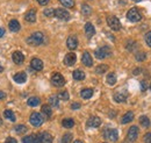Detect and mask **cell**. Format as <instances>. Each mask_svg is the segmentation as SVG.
Masks as SVG:
<instances>
[{"instance_id":"obj_34","label":"cell","mask_w":151,"mask_h":143,"mask_svg":"<svg viewBox=\"0 0 151 143\" xmlns=\"http://www.w3.org/2000/svg\"><path fill=\"white\" fill-rule=\"evenodd\" d=\"M107 70H108V66H107L106 64H101V65H98V66H96L95 72H96L98 74H102V73H105Z\"/></svg>"},{"instance_id":"obj_3","label":"cell","mask_w":151,"mask_h":143,"mask_svg":"<svg viewBox=\"0 0 151 143\" xmlns=\"http://www.w3.org/2000/svg\"><path fill=\"white\" fill-rule=\"evenodd\" d=\"M107 23H108V26L113 30H115V32H117V30L121 29V22H120V20L116 18V17H114V15H111V17L107 18Z\"/></svg>"},{"instance_id":"obj_51","label":"cell","mask_w":151,"mask_h":143,"mask_svg":"<svg viewBox=\"0 0 151 143\" xmlns=\"http://www.w3.org/2000/svg\"><path fill=\"white\" fill-rule=\"evenodd\" d=\"M73 143H84L83 141H79V140H77V141H75Z\"/></svg>"},{"instance_id":"obj_31","label":"cell","mask_w":151,"mask_h":143,"mask_svg":"<svg viewBox=\"0 0 151 143\" xmlns=\"http://www.w3.org/2000/svg\"><path fill=\"white\" fill-rule=\"evenodd\" d=\"M62 125H63V127H65V128H72L75 126V121L72 119H64L62 121Z\"/></svg>"},{"instance_id":"obj_30","label":"cell","mask_w":151,"mask_h":143,"mask_svg":"<svg viewBox=\"0 0 151 143\" xmlns=\"http://www.w3.org/2000/svg\"><path fill=\"white\" fill-rule=\"evenodd\" d=\"M49 104H50L51 107H58V105H59V99H58V97H57V95H51V97L49 98Z\"/></svg>"},{"instance_id":"obj_21","label":"cell","mask_w":151,"mask_h":143,"mask_svg":"<svg viewBox=\"0 0 151 143\" xmlns=\"http://www.w3.org/2000/svg\"><path fill=\"white\" fill-rule=\"evenodd\" d=\"M8 28H9V30H11V32H13V33L19 32L20 30L19 21H17V20H12V21L8 23Z\"/></svg>"},{"instance_id":"obj_20","label":"cell","mask_w":151,"mask_h":143,"mask_svg":"<svg viewBox=\"0 0 151 143\" xmlns=\"http://www.w3.org/2000/svg\"><path fill=\"white\" fill-rule=\"evenodd\" d=\"M85 33H86V36H87L88 38L92 37V36L95 34V28L91 22H87V23L85 25Z\"/></svg>"},{"instance_id":"obj_39","label":"cell","mask_w":151,"mask_h":143,"mask_svg":"<svg viewBox=\"0 0 151 143\" xmlns=\"http://www.w3.org/2000/svg\"><path fill=\"white\" fill-rule=\"evenodd\" d=\"M145 57H147V55H145V53H143V51H138V53L136 54V59H137L138 62H143V61L145 59Z\"/></svg>"},{"instance_id":"obj_26","label":"cell","mask_w":151,"mask_h":143,"mask_svg":"<svg viewBox=\"0 0 151 143\" xmlns=\"http://www.w3.org/2000/svg\"><path fill=\"white\" fill-rule=\"evenodd\" d=\"M81 13H83L85 17L91 15V14H92V8H91V6L87 5V4H83V5H81Z\"/></svg>"},{"instance_id":"obj_9","label":"cell","mask_w":151,"mask_h":143,"mask_svg":"<svg viewBox=\"0 0 151 143\" xmlns=\"http://www.w3.org/2000/svg\"><path fill=\"white\" fill-rule=\"evenodd\" d=\"M138 133H139V130H138V127H137V126H132V127L129 128V130H128V135H127V139H128L130 142H134V141H136V139H137V136H138Z\"/></svg>"},{"instance_id":"obj_33","label":"cell","mask_w":151,"mask_h":143,"mask_svg":"<svg viewBox=\"0 0 151 143\" xmlns=\"http://www.w3.org/2000/svg\"><path fill=\"white\" fill-rule=\"evenodd\" d=\"M139 124H141V126H143V127H149V126H150V120H149L148 116L142 115V116L139 118Z\"/></svg>"},{"instance_id":"obj_18","label":"cell","mask_w":151,"mask_h":143,"mask_svg":"<svg viewBox=\"0 0 151 143\" xmlns=\"http://www.w3.org/2000/svg\"><path fill=\"white\" fill-rule=\"evenodd\" d=\"M13 79H14V82L18 83V84H23V83H26V80H27V74H26L24 72H19V73L14 74Z\"/></svg>"},{"instance_id":"obj_2","label":"cell","mask_w":151,"mask_h":143,"mask_svg":"<svg viewBox=\"0 0 151 143\" xmlns=\"http://www.w3.org/2000/svg\"><path fill=\"white\" fill-rule=\"evenodd\" d=\"M127 18H128L129 21H132V22H138V21L142 20V14L139 13V11L137 8H132V9L128 11Z\"/></svg>"},{"instance_id":"obj_10","label":"cell","mask_w":151,"mask_h":143,"mask_svg":"<svg viewBox=\"0 0 151 143\" xmlns=\"http://www.w3.org/2000/svg\"><path fill=\"white\" fill-rule=\"evenodd\" d=\"M77 61V56L75 53H69L66 54V56L64 57V63L68 65V66H72Z\"/></svg>"},{"instance_id":"obj_23","label":"cell","mask_w":151,"mask_h":143,"mask_svg":"<svg viewBox=\"0 0 151 143\" xmlns=\"http://www.w3.org/2000/svg\"><path fill=\"white\" fill-rule=\"evenodd\" d=\"M80 95H81L83 99H90V98H92V95H93V90L92 89H83L81 90V92H80Z\"/></svg>"},{"instance_id":"obj_40","label":"cell","mask_w":151,"mask_h":143,"mask_svg":"<svg viewBox=\"0 0 151 143\" xmlns=\"http://www.w3.org/2000/svg\"><path fill=\"white\" fill-rule=\"evenodd\" d=\"M44 15L48 17V18L54 17V15H55V9H52V8H47V9L44 11Z\"/></svg>"},{"instance_id":"obj_7","label":"cell","mask_w":151,"mask_h":143,"mask_svg":"<svg viewBox=\"0 0 151 143\" xmlns=\"http://www.w3.org/2000/svg\"><path fill=\"white\" fill-rule=\"evenodd\" d=\"M51 83L57 87H60V86H63L65 84V79L60 73H54L51 76Z\"/></svg>"},{"instance_id":"obj_17","label":"cell","mask_w":151,"mask_h":143,"mask_svg":"<svg viewBox=\"0 0 151 143\" xmlns=\"http://www.w3.org/2000/svg\"><path fill=\"white\" fill-rule=\"evenodd\" d=\"M24 20L27 22H30V23H34L36 21V11L35 9H30L24 15Z\"/></svg>"},{"instance_id":"obj_13","label":"cell","mask_w":151,"mask_h":143,"mask_svg":"<svg viewBox=\"0 0 151 143\" xmlns=\"http://www.w3.org/2000/svg\"><path fill=\"white\" fill-rule=\"evenodd\" d=\"M66 46L70 50H75L76 48L78 47V40L76 36H69L66 40Z\"/></svg>"},{"instance_id":"obj_29","label":"cell","mask_w":151,"mask_h":143,"mask_svg":"<svg viewBox=\"0 0 151 143\" xmlns=\"http://www.w3.org/2000/svg\"><path fill=\"white\" fill-rule=\"evenodd\" d=\"M4 116H5L7 120H9V121H15V115H14V113H13L11 109L4 110Z\"/></svg>"},{"instance_id":"obj_44","label":"cell","mask_w":151,"mask_h":143,"mask_svg":"<svg viewBox=\"0 0 151 143\" xmlns=\"http://www.w3.org/2000/svg\"><path fill=\"white\" fill-rule=\"evenodd\" d=\"M71 108H72V109H78V108H80V104H79V103H73V104L71 105Z\"/></svg>"},{"instance_id":"obj_11","label":"cell","mask_w":151,"mask_h":143,"mask_svg":"<svg viewBox=\"0 0 151 143\" xmlns=\"http://www.w3.org/2000/svg\"><path fill=\"white\" fill-rule=\"evenodd\" d=\"M12 59H13V62H14L15 64L21 65V64L24 62V56H23V54H22L21 51H14L13 55H12Z\"/></svg>"},{"instance_id":"obj_45","label":"cell","mask_w":151,"mask_h":143,"mask_svg":"<svg viewBox=\"0 0 151 143\" xmlns=\"http://www.w3.org/2000/svg\"><path fill=\"white\" fill-rule=\"evenodd\" d=\"M37 2L40 5H47L49 2V0H37Z\"/></svg>"},{"instance_id":"obj_38","label":"cell","mask_w":151,"mask_h":143,"mask_svg":"<svg viewBox=\"0 0 151 143\" xmlns=\"http://www.w3.org/2000/svg\"><path fill=\"white\" fill-rule=\"evenodd\" d=\"M57 97H58V99H62V100H65V101H66V100H69V98H70V97H69V93H68L66 91L59 92Z\"/></svg>"},{"instance_id":"obj_48","label":"cell","mask_w":151,"mask_h":143,"mask_svg":"<svg viewBox=\"0 0 151 143\" xmlns=\"http://www.w3.org/2000/svg\"><path fill=\"white\" fill-rule=\"evenodd\" d=\"M5 97H6V94H5V93H4L2 91H0V100H2V99H4Z\"/></svg>"},{"instance_id":"obj_36","label":"cell","mask_w":151,"mask_h":143,"mask_svg":"<svg viewBox=\"0 0 151 143\" xmlns=\"http://www.w3.org/2000/svg\"><path fill=\"white\" fill-rule=\"evenodd\" d=\"M59 2L64 7H68V8H72L75 6V1L73 0H59Z\"/></svg>"},{"instance_id":"obj_53","label":"cell","mask_w":151,"mask_h":143,"mask_svg":"<svg viewBox=\"0 0 151 143\" xmlns=\"http://www.w3.org/2000/svg\"><path fill=\"white\" fill-rule=\"evenodd\" d=\"M1 124H2V121H1V119H0V126H1Z\"/></svg>"},{"instance_id":"obj_43","label":"cell","mask_w":151,"mask_h":143,"mask_svg":"<svg viewBox=\"0 0 151 143\" xmlns=\"http://www.w3.org/2000/svg\"><path fill=\"white\" fill-rule=\"evenodd\" d=\"M5 143H18V142H17L15 139H13V137H8V139L5 141Z\"/></svg>"},{"instance_id":"obj_14","label":"cell","mask_w":151,"mask_h":143,"mask_svg":"<svg viewBox=\"0 0 151 143\" xmlns=\"http://www.w3.org/2000/svg\"><path fill=\"white\" fill-rule=\"evenodd\" d=\"M22 143H41L40 135H28L22 139Z\"/></svg>"},{"instance_id":"obj_5","label":"cell","mask_w":151,"mask_h":143,"mask_svg":"<svg viewBox=\"0 0 151 143\" xmlns=\"http://www.w3.org/2000/svg\"><path fill=\"white\" fill-rule=\"evenodd\" d=\"M111 54H112V51H111V49L108 47H101L95 51V57L98 59H104V58L111 56Z\"/></svg>"},{"instance_id":"obj_6","label":"cell","mask_w":151,"mask_h":143,"mask_svg":"<svg viewBox=\"0 0 151 143\" xmlns=\"http://www.w3.org/2000/svg\"><path fill=\"white\" fill-rule=\"evenodd\" d=\"M29 121H30V124L34 126V127H40V126L43 124V118H42V115L40 113L34 112V113H32Z\"/></svg>"},{"instance_id":"obj_25","label":"cell","mask_w":151,"mask_h":143,"mask_svg":"<svg viewBox=\"0 0 151 143\" xmlns=\"http://www.w3.org/2000/svg\"><path fill=\"white\" fill-rule=\"evenodd\" d=\"M42 114L45 116V118H50L51 114H52V110H51V106L50 105H43L42 106Z\"/></svg>"},{"instance_id":"obj_19","label":"cell","mask_w":151,"mask_h":143,"mask_svg":"<svg viewBox=\"0 0 151 143\" xmlns=\"http://www.w3.org/2000/svg\"><path fill=\"white\" fill-rule=\"evenodd\" d=\"M40 135V140H41V143H52V136L48 133V131H43Z\"/></svg>"},{"instance_id":"obj_22","label":"cell","mask_w":151,"mask_h":143,"mask_svg":"<svg viewBox=\"0 0 151 143\" xmlns=\"http://www.w3.org/2000/svg\"><path fill=\"white\" fill-rule=\"evenodd\" d=\"M114 100L116 103H124L127 100V93H121V92H117L114 94Z\"/></svg>"},{"instance_id":"obj_32","label":"cell","mask_w":151,"mask_h":143,"mask_svg":"<svg viewBox=\"0 0 151 143\" xmlns=\"http://www.w3.org/2000/svg\"><path fill=\"white\" fill-rule=\"evenodd\" d=\"M116 83V74L114 72H111L108 76H107V84L109 85H114Z\"/></svg>"},{"instance_id":"obj_28","label":"cell","mask_w":151,"mask_h":143,"mask_svg":"<svg viewBox=\"0 0 151 143\" xmlns=\"http://www.w3.org/2000/svg\"><path fill=\"white\" fill-rule=\"evenodd\" d=\"M73 79H76V80H84L85 79V73L81 70H75L73 71Z\"/></svg>"},{"instance_id":"obj_4","label":"cell","mask_w":151,"mask_h":143,"mask_svg":"<svg viewBox=\"0 0 151 143\" xmlns=\"http://www.w3.org/2000/svg\"><path fill=\"white\" fill-rule=\"evenodd\" d=\"M104 137L107 139V140L111 141V142L117 141V139H119L117 130H116V129H106V130L104 131Z\"/></svg>"},{"instance_id":"obj_49","label":"cell","mask_w":151,"mask_h":143,"mask_svg":"<svg viewBox=\"0 0 151 143\" xmlns=\"http://www.w3.org/2000/svg\"><path fill=\"white\" fill-rule=\"evenodd\" d=\"M137 73H141V69H135V71H134V74H137Z\"/></svg>"},{"instance_id":"obj_37","label":"cell","mask_w":151,"mask_h":143,"mask_svg":"<svg viewBox=\"0 0 151 143\" xmlns=\"http://www.w3.org/2000/svg\"><path fill=\"white\" fill-rule=\"evenodd\" d=\"M28 129H27V127L24 125H18L15 127V131L18 133V134H23V133H26Z\"/></svg>"},{"instance_id":"obj_35","label":"cell","mask_w":151,"mask_h":143,"mask_svg":"<svg viewBox=\"0 0 151 143\" xmlns=\"http://www.w3.org/2000/svg\"><path fill=\"white\" fill-rule=\"evenodd\" d=\"M72 139H73L72 134H71V133H66V134H64V136L62 137V143H71L72 142Z\"/></svg>"},{"instance_id":"obj_8","label":"cell","mask_w":151,"mask_h":143,"mask_svg":"<svg viewBox=\"0 0 151 143\" xmlns=\"http://www.w3.org/2000/svg\"><path fill=\"white\" fill-rule=\"evenodd\" d=\"M55 17L59 20L68 21V20H70V13L68 11H65L64 8H57L55 9Z\"/></svg>"},{"instance_id":"obj_47","label":"cell","mask_w":151,"mask_h":143,"mask_svg":"<svg viewBox=\"0 0 151 143\" xmlns=\"http://www.w3.org/2000/svg\"><path fill=\"white\" fill-rule=\"evenodd\" d=\"M4 35H5V29L0 27V37H2Z\"/></svg>"},{"instance_id":"obj_12","label":"cell","mask_w":151,"mask_h":143,"mask_svg":"<svg viewBox=\"0 0 151 143\" xmlns=\"http://www.w3.org/2000/svg\"><path fill=\"white\" fill-rule=\"evenodd\" d=\"M100 125H101V119L95 116V115L91 116L87 120V126L91 127V128H98V127H100Z\"/></svg>"},{"instance_id":"obj_52","label":"cell","mask_w":151,"mask_h":143,"mask_svg":"<svg viewBox=\"0 0 151 143\" xmlns=\"http://www.w3.org/2000/svg\"><path fill=\"white\" fill-rule=\"evenodd\" d=\"M132 1H135V2H138V1H141V0H132Z\"/></svg>"},{"instance_id":"obj_41","label":"cell","mask_w":151,"mask_h":143,"mask_svg":"<svg viewBox=\"0 0 151 143\" xmlns=\"http://www.w3.org/2000/svg\"><path fill=\"white\" fill-rule=\"evenodd\" d=\"M145 42H147V44L149 47H151V32L145 34Z\"/></svg>"},{"instance_id":"obj_42","label":"cell","mask_w":151,"mask_h":143,"mask_svg":"<svg viewBox=\"0 0 151 143\" xmlns=\"http://www.w3.org/2000/svg\"><path fill=\"white\" fill-rule=\"evenodd\" d=\"M143 140H144V143H151V133H147Z\"/></svg>"},{"instance_id":"obj_24","label":"cell","mask_w":151,"mask_h":143,"mask_svg":"<svg viewBox=\"0 0 151 143\" xmlns=\"http://www.w3.org/2000/svg\"><path fill=\"white\" fill-rule=\"evenodd\" d=\"M132 120H134V113H132V112H127V113L122 116L121 122H122V124H129V122H132Z\"/></svg>"},{"instance_id":"obj_1","label":"cell","mask_w":151,"mask_h":143,"mask_svg":"<svg viewBox=\"0 0 151 143\" xmlns=\"http://www.w3.org/2000/svg\"><path fill=\"white\" fill-rule=\"evenodd\" d=\"M43 41H44V35L41 32H35L27 38V42L30 46H40L43 43Z\"/></svg>"},{"instance_id":"obj_15","label":"cell","mask_w":151,"mask_h":143,"mask_svg":"<svg viewBox=\"0 0 151 143\" xmlns=\"http://www.w3.org/2000/svg\"><path fill=\"white\" fill-rule=\"evenodd\" d=\"M30 66L36 71H41L43 69V62L40 58H33L30 62Z\"/></svg>"},{"instance_id":"obj_27","label":"cell","mask_w":151,"mask_h":143,"mask_svg":"<svg viewBox=\"0 0 151 143\" xmlns=\"http://www.w3.org/2000/svg\"><path fill=\"white\" fill-rule=\"evenodd\" d=\"M40 98L37 97H32V98H29L28 100H27V104L29 105V106H32V107H35V106H37L40 105Z\"/></svg>"},{"instance_id":"obj_16","label":"cell","mask_w":151,"mask_h":143,"mask_svg":"<svg viewBox=\"0 0 151 143\" xmlns=\"http://www.w3.org/2000/svg\"><path fill=\"white\" fill-rule=\"evenodd\" d=\"M81 62H83V64L86 65V66H92V64H93V59H92V56L90 55V53L86 51V53L83 54Z\"/></svg>"},{"instance_id":"obj_50","label":"cell","mask_w":151,"mask_h":143,"mask_svg":"<svg viewBox=\"0 0 151 143\" xmlns=\"http://www.w3.org/2000/svg\"><path fill=\"white\" fill-rule=\"evenodd\" d=\"M2 71H4V68H2V65L0 64V72H2Z\"/></svg>"},{"instance_id":"obj_46","label":"cell","mask_w":151,"mask_h":143,"mask_svg":"<svg viewBox=\"0 0 151 143\" xmlns=\"http://www.w3.org/2000/svg\"><path fill=\"white\" fill-rule=\"evenodd\" d=\"M141 86H142V91H145V90H147V84H145V82H141Z\"/></svg>"}]
</instances>
